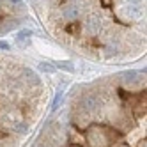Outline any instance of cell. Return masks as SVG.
Here are the masks:
<instances>
[{
	"label": "cell",
	"instance_id": "cell-1",
	"mask_svg": "<svg viewBox=\"0 0 147 147\" xmlns=\"http://www.w3.org/2000/svg\"><path fill=\"white\" fill-rule=\"evenodd\" d=\"M30 147H145V73L128 71L80 89Z\"/></svg>",
	"mask_w": 147,
	"mask_h": 147
},
{
	"label": "cell",
	"instance_id": "cell-2",
	"mask_svg": "<svg viewBox=\"0 0 147 147\" xmlns=\"http://www.w3.org/2000/svg\"><path fill=\"white\" fill-rule=\"evenodd\" d=\"M43 80L34 69L0 59V147H25L45 112Z\"/></svg>",
	"mask_w": 147,
	"mask_h": 147
},
{
	"label": "cell",
	"instance_id": "cell-3",
	"mask_svg": "<svg viewBox=\"0 0 147 147\" xmlns=\"http://www.w3.org/2000/svg\"><path fill=\"white\" fill-rule=\"evenodd\" d=\"M16 4H20V0H0V34L18 27Z\"/></svg>",
	"mask_w": 147,
	"mask_h": 147
}]
</instances>
